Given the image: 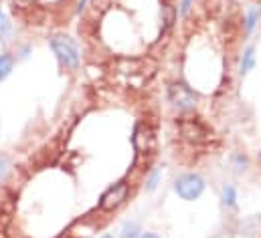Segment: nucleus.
<instances>
[{
    "label": "nucleus",
    "mask_w": 261,
    "mask_h": 238,
    "mask_svg": "<svg viewBox=\"0 0 261 238\" xmlns=\"http://www.w3.org/2000/svg\"><path fill=\"white\" fill-rule=\"evenodd\" d=\"M33 2L35 0H12V6L18 10H29V8H33Z\"/></svg>",
    "instance_id": "nucleus-12"
},
{
    "label": "nucleus",
    "mask_w": 261,
    "mask_h": 238,
    "mask_svg": "<svg viewBox=\"0 0 261 238\" xmlns=\"http://www.w3.org/2000/svg\"><path fill=\"white\" fill-rule=\"evenodd\" d=\"M174 18H176L174 6H162V10H160V20H162V28H164V31L172 26Z\"/></svg>",
    "instance_id": "nucleus-7"
},
{
    "label": "nucleus",
    "mask_w": 261,
    "mask_h": 238,
    "mask_svg": "<svg viewBox=\"0 0 261 238\" xmlns=\"http://www.w3.org/2000/svg\"><path fill=\"white\" fill-rule=\"evenodd\" d=\"M101 238H114V236H112V234H103Z\"/></svg>",
    "instance_id": "nucleus-18"
},
{
    "label": "nucleus",
    "mask_w": 261,
    "mask_h": 238,
    "mask_svg": "<svg viewBox=\"0 0 261 238\" xmlns=\"http://www.w3.org/2000/svg\"><path fill=\"white\" fill-rule=\"evenodd\" d=\"M128 194H130V186L126 182H120V184H114L99 200V208L106 210V212H112L116 208H120L126 200H128Z\"/></svg>",
    "instance_id": "nucleus-3"
},
{
    "label": "nucleus",
    "mask_w": 261,
    "mask_h": 238,
    "mask_svg": "<svg viewBox=\"0 0 261 238\" xmlns=\"http://www.w3.org/2000/svg\"><path fill=\"white\" fill-rule=\"evenodd\" d=\"M158 178H160V174H158V172H154V174H152V178H150V182H148V190H154V188H156Z\"/></svg>",
    "instance_id": "nucleus-14"
},
{
    "label": "nucleus",
    "mask_w": 261,
    "mask_h": 238,
    "mask_svg": "<svg viewBox=\"0 0 261 238\" xmlns=\"http://www.w3.org/2000/svg\"><path fill=\"white\" fill-rule=\"evenodd\" d=\"M51 49L53 53L57 55L59 63L65 67V69H77L79 67V53H77V47L73 45L71 39L67 37H55L51 39Z\"/></svg>",
    "instance_id": "nucleus-1"
},
{
    "label": "nucleus",
    "mask_w": 261,
    "mask_h": 238,
    "mask_svg": "<svg viewBox=\"0 0 261 238\" xmlns=\"http://www.w3.org/2000/svg\"><path fill=\"white\" fill-rule=\"evenodd\" d=\"M259 162H261V154H259Z\"/></svg>",
    "instance_id": "nucleus-19"
},
{
    "label": "nucleus",
    "mask_w": 261,
    "mask_h": 238,
    "mask_svg": "<svg viewBox=\"0 0 261 238\" xmlns=\"http://www.w3.org/2000/svg\"><path fill=\"white\" fill-rule=\"evenodd\" d=\"M142 238H158V236H156V234H144Z\"/></svg>",
    "instance_id": "nucleus-16"
},
{
    "label": "nucleus",
    "mask_w": 261,
    "mask_h": 238,
    "mask_svg": "<svg viewBox=\"0 0 261 238\" xmlns=\"http://www.w3.org/2000/svg\"><path fill=\"white\" fill-rule=\"evenodd\" d=\"M4 24V16H2V12H0V26Z\"/></svg>",
    "instance_id": "nucleus-17"
},
{
    "label": "nucleus",
    "mask_w": 261,
    "mask_h": 238,
    "mask_svg": "<svg viewBox=\"0 0 261 238\" xmlns=\"http://www.w3.org/2000/svg\"><path fill=\"white\" fill-rule=\"evenodd\" d=\"M174 190L182 200H196L204 192V182L196 174H185L176 180Z\"/></svg>",
    "instance_id": "nucleus-2"
},
{
    "label": "nucleus",
    "mask_w": 261,
    "mask_h": 238,
    "mask_svg": "<svg viewBox=\"0 0 261 238\" xmlns=\"http://www.w3.org/2000/svg\"><path fill=\"white\" fill-rule=\"evenodd\" d=\"M253 65H255V51L253 49H247L245 55H243V61H241V71L247 73V71L253 69Z\"/></svg>",
    "instance_id": "nucleus-8"
},
{
    "label": "nucleus",
    "mask_w": 261,
    "mask_h": 238,
    "mask_svg": "<svg viewBox=\"0 0 261 238\" xmlns=\"http://www.w3.org/2000/svg\"><path fill=\"white\" fill-rule=\"evenodd\" d=\"M168 99H170V103L174 107H178L182 111H189V109H193L196 105L195 93L187 85H182V83H172L168 87Z\"/></svg>",
    "instance_id": "nucleus-5"
},
{
    "label": "nucleus",
    "mask_w": 261,
    "mask_h": 238,
    "mask_svg": "<svg viewBox=\"0 0 261 238\" xmlns=\"http://www.w3.org/2000/svg\"><path fill=\"white\" fill-rule=\"evenodd\" d=\"M223 202H225V206H233L235 204V190L231 186H227L223 190Z\"/></svg>",
    "instance_id": "nucleus-10"
},
{
    "label": "nucleus",
    "mask_w": 261,
    "mask_h": 238,
    "mask_svg": "<svg viewBox=\"0 0 261 238\" xmlns=\"http://www.w3.org/2000/svg\"><path fill=\"white\" fill-rule=\"evenodd\" d=\"M122 236H124V238H136V236H138V226H136L134 222H132V224H126V226H124Z\"/></svg>",
    "instance_id": "nucleus-11"
},
{
    "label": "nucleus",
    "mask_w": 261,
    "mask_h": 238,
    "mask_svg": "<svg viewBox=\"0 0 261 238\" xmlns=\"http://www.w3.org/2000/svg\"><path fill=\"white\" fill-rule=\"evenodd\" d=\"M2 172H4V160L0 158V176H2Z\"/></svg>",
    "instance_id": "nucleus-15"
},
{
    "label": "nucleus",
    "mask_w": 261,
    "mask_h": 238,
    "mask_svg": "<svg viewBox=\"0 0 261 238\" xmlns=\"http://www.w3.org/2000/svg\"><path fill=\"white\" fill-rule=\"evenodd\" d=\"M12 71V59L8 55H2L0 57V81H4Z\"/></svg>",
    "instance_id": "nucleus-9"
},
{
    "label": "nucleus",
    "mask_w": 261,
    "mask_h": 238,
    "mask_svg": "<svg viewBox=\"0 0 261 238\" xmlns=\"http://www.w3.org/2000/svg\"><path fill=\"white\" fill-rule=\"evenodd\" d=\"M257 18H259V10L255 8V10H251V12H249V18H247V31H251V28H253V24L257 22Z\"/></svg>",
    "instance_id": "nucleus-13"
},
{
    "label": "nucleus",
    "mask_w": 261,
    "mask_h": 238,
    "mask_svg": "<svg viewBox=\"0 0 261 238\" xmlns=\"http://www.w3.org/2000/svg\"><path fill=\"white\" fill-rule=\"evenodd\" d=\"M132 141H134V147H136V152L140 154V156H144V154H150L154 147H156V135H154V129L148 125V123H138L136 125V129H134V137H132Z\"/></svg>",
    "instance_id": "nucleus-4"
},
{
    "label": "nucleus",
    "mask_w": 261,
    "mask_h": 238,
    "mask_svg": "<svg viewBox=\"0 0 261 238\" xmlns=\"http://www.w3.org/2000/svg\"><path fill=\"white\" fill-rule=\"evenodd\" d=\"M180 133L191 143H200V141H204L208 137L206 127L198 119H182L180 121Z\"/></svg>",
    "instance_id": "nucleus-6"
}]
</instances>
